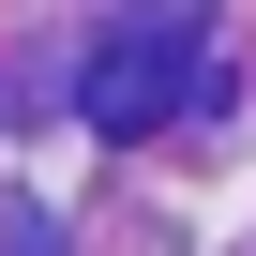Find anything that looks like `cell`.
Segmentation results:
<instances>
[{
	"label": "cell",
	"instance_id": "6da1fadb",
	"mask_svg": "<svg viewBox=\"0 0 256 256\" xmlns=\"http://www.w3.org/2000/svg\"><path fill=\"white\" fill-rule=\"evenodd\" d=\"M226 76H211V16L196 0H151L136 30H106L90 76H76V120L90 136H166V120H211Z\"/></svg>",
	"mask_w": 256,
	"mask_h": 256
}]
</instances>
